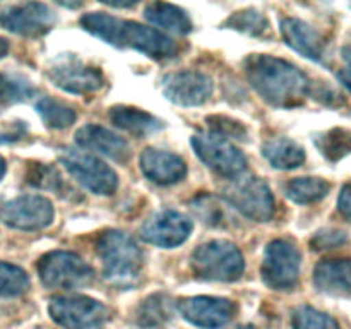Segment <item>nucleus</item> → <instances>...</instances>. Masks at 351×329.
<instances>
[{"label": "nucleus", "mask_w": 351, "mask_h": 329, "mask_svg": "<svg viewBox=\"0 0 351 329\" xmlns=\"http://www.w3.org/2000/svg\"><path fill=\"white\" fill-rule=\"evenodd\" d=\"M243 69L254 91L276 108L302 105L312 93V84L305 72L274 55H249L243 62Z\"/></svg>", "instance_id": "f257e3e1"}, {"label": "nucleus", "mask_w": 351, "mask_h": 329, "mask_svg": "<svg viewBox=\"0 0 351 329\" xmlns=\"http://www.w3.org/2000/svg\"><path fill=\"white\" fill-rule=\"evenodd\" d=\"M81 26L93 36L117 48H130L156 60L171 58L178 47L170 36L136 21L119 19L103 12H88L81 17Z\"/></svg>", "instance_id": "f03ea898"}, {"label": "nucleus", "mask_w": 351, "mask_h": 329, "mask_svg": "<svg viewBox=\"0 0 351 329\" xmlns=\"http://www.w3.org/2000/svg\"><path fill=\"white\" fill-rule=\"evenodd\" d=\"M96 254L101 260L103 276L113 287L130 288L141 280L143 250L127 233L119 230L103 232L96 239Z\"/></svg>", "instance_id": "7ed1b4c3"}, {"label": "nucleus", "mask_w": 351, "mask_h": 329, "mask_svg": "<svg viewBox=\"0 0 351 329\" xmlns=\"http://www.w3.org/2000/svg\"><path fill=\"white\" fill-rule=\"evenodd\" d=\"M191 266L195 276L209 281H237L245 271L239 247L226 240H209L194 250Z\"/></svg>", "instance_id": "20e7f679"}, {"label": "nucleus", "mask_w": 351, "mask_h": 329, "mask_svg": "<svg viewBox=\"0 0 351 329\" xmlns=\"http://www.w3.org/2000/svg\"><path fill=\"white\" fill-rule=\"evenodd\" d=\"M38 274L41 283L53 290H77L95 281V271L77 254L67 250H53L38 260Z\"/></svg>", "instance_id": "39448f33"}, {"label": "nucleus", "mask_w": 351, "mask_h": 329, "mask_svg": "<svg viewBox=\"0 0 351 329\" xmlns=\"http://www.w3.org/2000/svg\"><path fill=\"white\" fill-rule=\"evenodd\" d=\"M223 194L232 208L252 221L264 223L274 216V197L263 178L237 177Z\"/></svg>", "instance_id": "423d86ee"}, {"label": "nucleus", "mask_w": 351, "mask_h": 329, "mask_svg": "<svg viewBox=\"0 0 351 329\" xmlns=\"http://www.w3.org/2000/svg\"><path fill=\"white\" fill-rule=\"evenodd\" d=\"M60 161L65 170L93 194L112 195L119 187V177L113 168L88 151L64 149Z\"/></svg>", "instance_id": "0eeeda50"}, {"label": "nucleus", "mask_w": 351, "mask_h": 329, "mask_svg": "<svg viewBox=\"0 0 351 329\" xmlns=\"http://www.w3.org/2000/svg\"><path fill=\"white\" fill-rule=\"evenodd\" d=\"M48 77L62 91L74 95H93L105 86L103 72L77 55L64 53L48 67Z\"/></svg>", "instance_id": "6e6552de"}, {"label": "nucleus", "mask_w": 351, "mask_h": 329, "mask_svg": "<svg viewBox=\"0 0 351 329\" xmlns=\"http://www.w3.org/2000/svg\"><path fill=\"white\" fill-rule=\"evenodd\" d=\"M300 250L293 243L283 239L273 240L264 250L261 267L264 283L278 291L291 290L300 278Z\"/></svg>", "instance_id": "1a4fd4ad"}, {"label": "nucleus", "mask_w": 351, "mask_h": 329, "mask_svg": "<svg viewBox=\"0 0 351 329\" xmlns=\"http://www.w3.org/2000/svg\"><path fill=\"white\" fill-rule=\"evenodd\" d=\"M192 147L199 160L226 178H237L247 167V158L232 141L213 132H201L192 137Z\"/></svg>", "instance_id": "9d476101"}, {"label": "nucleus", "mask_w": 351, "mask_h": 329, "mask_svg": "<svg viewBox=\"0 0 351 329\" xmlns=\"http://www.w3.org/2000/svg\"><path fill=\"white\" fill-rule=\"evenodd\" d=\"M50 317L65 329H91L108 319V307L84 295H67L51 298Z\"/></svg>", "instance_id": "9b49d317"}, {"label": "nucleus", "mask_w": 351, "mask_h": 329, "mask_svg": "<svg viewBox=\"0 0 351 329\" xmlns=\"http://www.w3.org/2000/svg\"><path fill=\"white\" fill-rule=\"evenodd\" d=\"M53 216V206L43 195L24 194L0 202V221L10 228L24 232L43 230L51 225Z\"/></svg>", "instance_id": "f8f14e48"}, {"label": "nucleus", "mask_w": 351, "mask_h": 329, "mask_svg": "<svg viewBox=\"0 0 351 329\" xmlns=\"http://www.w3.org/2000/svg\"><path fill=\"white\" fill-rule=\"evenodd\" d=\"M57 16L47 3L26 2L0 9V24L10 33L27 38H40L51 31Z\"/></svg>", "instance_id": "ddd939ff"}, {"label": "nucleus", "mask_w": 351, "mask_h": 329, "mask_svg": "<svg viewBox=\"0 0 351 329\" xmlns=\"http://www.w3.org/2000/svg\"><path fill=\"white\" fill-rule=\"evenodd\" d=\"M192 233V221L185 215L171 209L154 212L141 226L144 242L161 249H173L182 245Z\"/></svg>", "instance_id": "4468645a"}, {"label": "nucleus", "mask_w": 351, "mask_h": 329, "mask_svg": "<svg viewBox=\"0 0 351 329\" xmlns=\"http://www.w3.org/2000/svg\"><path fill=\"white\" fill-rule=\"evenodd\" d=\"M161 91L171 103L180 106H199L213 95V81L197 71H178L161 79Z\"/></svg>", "instance_id": "2eb2a0df"}, {"label": "nucleus", "mask_w": 351, "mask_h": 329, "mask_svg": "<svg viewBox=\"0 0 351 329\" xmlns=\"http://www.w3.org/2000/svg\"><path fill=\"white\" fill-rule=\"evenodd\" d=\"M185 321L202 329H218L228 324L237 307L232 300L218 297H189L177 304Z\"/></svg>", "instance_id": "dca6fc26"}, {"label": "nucleus", "mask_w": 351, "mask_h": 329, "mask_svg": "<svg viewBox=\"0 0 351 329\" xmlns=\"http://www.w3.org/2000/svg\"><path fill=\"white\" fill-rule=\"evenodd\" d=\"M75 143L82 147V149L93 151V153L103 154V156L110 158L119 163H125L130 156V147L123 137L119 134L112 132L110 129L96 123H88L82 125L81 129L75 132Z\"/></svg>", "instance_id": "f3484780"}, {"label": "nucleus", "mask_w": 351, "mask_h": 329, "mask_svg": "<svg viewBox=\"0 0 351 329\" xmlns=\"http://www.w3.org/2000/svg\"><path fill=\"white\" fill-rule=\"evenodd\" d=\"M141 170L154 184L173 185L184 180L187 175V164L178 154L146 147L141 154Z\"/></svg>", "instance_id": "a211bd4d"}, {"label": "nucleus", "mask_w": 351, "mask_h": 329, "mask_svg": "<svg viewBox=\"0 0 351 329\" xmlns=\"http://www.w3.org/2000/svg\"><path fill=\"white\" fill-rule=\"evenodd\" d=\"M281 34L288 47L293 48L305 58L314 62H324L326 41L322 34L315 27L302 19L287 17L281 21Z\"/></svg>", "instance_id": "6ab92c4d"}, {"label": "nucleus", "mask_w": 351, "mask_h": 329, "mask_svg": "<svg viewBox=\"0 0 351 329\" xmlns=\"http://www.w3.org/2000/svg\"><path fill=\"white\" fill-rule=\"evenodd\" d=\"M314 284L326 295L351 298V259L319 263L314 269Z\"/></svg>", "instance_id": "aec40b11"}, {"label": "nucleus", "mask_w": 351, "mask_h": 329, "mask_svg": "<svg viewBox=\"0 0 351 329\" xmlns=\"http://www.w3.org/2000/svg\"><path fill=\"white\" fill-rule=\"evenodd\" d=\"M108 117L113 125L136 137H146L163 127V122L160 119L141 108H134V106H112Z\"/></svg>", "instance_id": "412c9836"}, {"label": "nucleus", "mask_w": 351, "mask_h": 329, "mask_svg": "<svg viewBox=\"0 0 351 329\" xmlns=\"http://www.w3.org/2000/svg\"><path fill=\"white\" fill-rule=\"evenodd\" d=\"M144 17L154 26L175 34H187L192 31L189 14L178 5L167 2H151L144 9Z\"/></svg>", "instance_id": "4be33fe9"}, {"label": "nucleus", "mask_w": 351, "mask_h": 329, "mask_svg": "<svg viewBox=\"0 0 351 329\" xmlns=\"http://www.w3.org/2000/svg\"><path fill=\"white\" fill-rule=\"evenodd\" d=\"M263 156L278 170H293L304 164L305 149L288 137H274L263 144Z\"/></svg>", "instance_id": "5701e85b"}, {"label": "nucleus", "mask_w": 351, "mask_h": 329, "mask_svg": "<svg viewBox=\"0 0 351 329\" xmlns=\"http://www.w3.org/2000/svg\"><path fill=\"white\" fill-rule=\"evenodd\" d=\"M331 191V184L321 177H298L291 178L285 185V194L297 204H312L326 195Z\"/></svg>", "instance_id": "b1692460"}, {"label": "nucleus", "mask_w": 351, "mask_h": 329, "mask_svg": "<svg viewBox=\"0 0 351 329\" xmlns=\"http://www.w3.org/2000/svg\"><path fill=\"white\" fill-rule=\"evenodd\" d=\"M170 302L165 295L156 293L143 300L136 312V324L139 329H163L170 319Z\"/></svg>", "instance_id": "393cba45"}, {"label": "nucleus", "mask_w": 351, "mask_h": 329, "mask_svg": "<svg viewBox=\"0 0 351 329\" xmlns=\"http://www.w3.org/2000/svg\"><path fill=\"white\" fill-rule=\"evenodd\" d=\"M315 146L329 161L343 160L351 153V132L345 127H332L315 136Z\"/></svg>", "instance_id": "a878e982"}, {"label": "nucleus", "mask_w": 351, "mask_h": 329, "mask_svg": "<svg viewBox=\"0 0 351 329\" xmlns=\"http://www.w3.org/2000/svg\"><path fill=\"white\" fill-rule=\"evenodd\" d=\"M36 112L40 113L41 120L50 129H67L75 122V112L67 103L55 98H40L36 103Z\"/></svg>", "instance_id": "bb28decb"}, {"label": "nucleus", "mask_w": 351, "mask_h": 329, "mask_svg": "<svg viewBox=\"0 0 351 329\" xmlns=\"http://www.w3.org/2000/svg\"><path fill=\"white\" fill-rule=\"evenodd\" d=\"M223 26L228 27V29H235L239 31V33H245L249 34V36L256 38L269 36L271 33V26L267 17L256 9H243L232 14V16L225 21Z\"/></svg>", "instance_id": "cd10ccee"}, {"label": "nucleus", "mask_w": 351, "mask_h": 329, "mask_svg": "<svg viewBox=\"0 0 351 329\" xmlns=\"http://www.w3.org/2000/svg\"><path fill=\"white\" fill-rule=\"evenodd\" d=\"M36 89L29 79L19 74H0V101L19 103L33 98Z\"/></svg>", "instance_id": "c85d7f7f"}, {"label": "nucleus", "mask_w": 351, "mask_h": 329, "mask_svg": "<svg viewBox=\"0 0 351 329\" xmlns=\"http://www.w3.org/2000/svg\"><path fill=\"white\" fill-rule=\"evenodd\" d=\"M293 329H339L338 321L311 305H300L291 314Z\"/></svg>", "instance_id": "c756f323"}, {"label": "nucleus", "mask_w": 351, "mask_h": 329, "mask_svg": "<svg viewBox=\"0 0 351 329\" xmlns=\"http://www.w3.org/2000/svg\"><path fill=\"white\" fill-rule=\"evenodd\" d=\"M27 182L34 187L45 188V191H51L55 194H60L64 192V188L67 191V184L62 178V175L58 173V170L51 164H43V163H33L27 170Z\"/></svg>", "instance_id": "7c9ffc66"}, {"label": "nucleus", "mask_w": 351, "mask_h": 329, "mask_svg": "<svg viewBox=\"0 0 351 329\" xmlns=\"http://www.w3.org/2000/svg\"><path fill=\"white\" fill-rule=\"evenodd\" d=\"M29 288L26 271L9 263H0V297H17Z\"/></svg>", "instance_id": "2f4dec72"}, {"label": "nucleus", "mask_w": 351, "mask_h": 329, "mask_svg": "<svg viewBox=\"0 0 351 329\" xmlns=\"http://www.w3.org/2000/svg\"><path fill=\"white\" fill-rule=\"evenodd\" d=\"M208 125L209 132L216 134L219 137H225V139L232 141H245L247 139V127L243 125L239 120L232 119V117L226 115H211L208 117Z\"/></svg>", "instance_id": "473e14b6"}, {"label": "nucleus", "mask_w": 351, "mask_h": 329, "mask_svg": "<svg viewBox=\"0 0 351 329\" xmlns=\"http://www.w3.org/2000/svg\"><path fill=\"white\" fill-rule=\"evenodd\" d=\"M191 208L195 215L201 218V221L208 223V225L218 226L223 223V208L219 206V202L216 201L211 195H199L194 201L191 202Z\"/></svg>", "instance_id": "72a5a7b5"}, {"label": "nucleus", "mask_w": 351, "mask_h": 329, "mask_svg": "<svg viewBox=\"0 0 351 329\" xmlns=\"http://www.w3.org/2000/svg\"><path fill=\"white\" fill-rule=\"evenodd\" d=\"M346 240L348 236L341 230H321L311 239V247L314 250H329L341 247Z\"/></svg>", "instance_id": "f704fd0d"}, {"label": "nucleus", "mask_w": 351, "mask_h": 329, "mask_svg": "<svg viewBox=\"0 0 351 329\" xmlns=\"http://www.w3.org/2000/svg\"><path fill=\"white\" fill-rule=\"evenodd\" d=\"M338 209L346 219H350V221H351V182L343 185L341 192H339Z\"/></svg>", "instance_id": "c9c22d12"}, {"label": "nucleus", "mask_w": 351, "mask_h": 329, "mask_svg": "<svg viewBox=\"0 0 351 329\" xmlns=\"http://www.w3.org/2000/svg\"><path fill=\"white\" fill-rule=\"evenodd\" d=\"M24 130H26V127L19 125V123H17L16 129L10 130V132L9 130H5V132H3V130H0V143H7V141L19 139V137L24 134Z\"/></svg>", "instance_id": "e433bc0d"}, {"label": "nucleus", "mask_w": 351, "mask_h": 329, "mask_svg": "<svg viewBox=\"0 0 351 329\" xmlns=\"http://www.w3.org/2000/svg\"><path fill=\"white\" fill-rule=\"evenodd\" d=\"M338 79H339V82H341V84L351 93V65H348V67H345L343 71L338 72Z\"/></svg>", "instance_id": "4c0bfd02"}, {"label": "nucleus", "mask_w": 351, "mask_h": 329, "mask_svg": "<svg viewBox=\"0 0 351 329\" xmlns=\"http://www.w3.org/2000/svg\"><path fill=\"white\" fill-rule=\"evenodd\" d=\"M7 53H9V41L0 38V58L5 57Z\"/></svg>", "instance_id": "58836bf2"}, {"label": "nucleus", "mask_w": 351, "mask_h": 329, "mask_svg": "<svg viewBox=\"0 0 351 329\" xmlns=\"http://www.w3.org/2000/svg\"><path fill=\"white\" fill-rule=\"evenodd\" d=\"M3 173H5V161H3V158L0 156V178L3 177Z\"/></svg>", "instance_id": "ea45409f"}, {"label": "nucleus", "mask_w": 351, "mask_h": 329, "mask_svg": "<svg viewBox=\"0 0 351 329\" xmlns=\"http://www.w3.org/2000/svg\"><path fill=\"white\" fill-rule=\"evenodd\" d=\"M235 329H256V328H254V326H239V328Z\"/></svg>", "instance_id": "a19ab883"}]
</instances>
